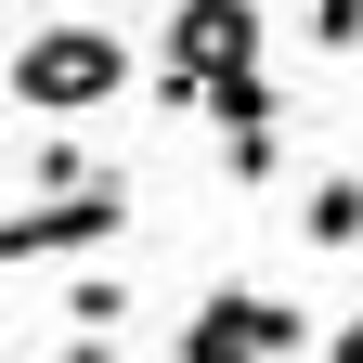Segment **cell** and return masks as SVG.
Segmentation results:
<instances>
[{
    "mask_svg": "<svg viewBox=\"0 0 363 363\" xmlns=\"http://www.w3.org/2000/svg\"><path fill=\"white\" fill-rule=\"evenodd\" d=\"M65 311H78V337H117V325H130V286H117V272H78Z\"/></svg>",
    "mask_w": 363,
    "mask_h": 363,
    "instance_id": "9",
    "label": "cell"
},
{
    "mask_svg": "<svg viewBox=\"0 0 363 363\" xmlns=\"http://www.w3.org/2000/svg\"><path fill=\"white\" fill-rule=\"evenodd\" d=\"M286 350H311V325L272 286H208L182 311V363H286Z\"/></svg>",
    "mask_w": 363,
    "mask_h": 363,
    "instance_id": "3",
    "label": "cell"
},
{
    "mask_svg": "<svg viewBox=\"0 0 363 363\" xmlns=\"http://www.w3.org/2000/svg\"><path fill=\"white\" fill-rule=\"evenodd\" d=\"M272 169H286V117H272V130H220V182H234V195L272 182Z\"/></svg>",
    "mask_w": 363,
    "mask_h": 363,
    "instance_id": "8",
    "label": "cell"
},
{
    "mask_svg": "<svg viewBox=\"0 0 363 363\" xmlns=\"http://www.w3.org/2000/svg\"><path fill=\"white\" fill-rule=\"evenodd\" d=\"M259 65V0H169V65H156V104L195 117L208 78H247Z\"/></svg>",
    "mask_w": 363,
    "mask_h": 363,
    "instance_id": "2",
    "label": "cell"
},
{
    "mask_svg": "<svg viewBox=\"0 0 363 363\" xmlns=\"http://www.w3.org/2000/svg\"><path fill=\"white\" fill-rule=\"evenodd\" d=\"M65 363H117V337H65Z\"/></svg>",
    "mask_w": 363,
    "mask_h": 363,
    "instance_id": "12",
    "label": "cell"
},
{
    "mask_svg": "<svg viewBox=\"0 0 363 363\" xmlns=\"http://www.w3.org/2000/svg\"><path fill=\"white\" fill-rule=\"evenodd\" d=\"M130 234V182H91V195H13L0 208V259H91Z\"/></svg>",
    "mask_w": 363,
    "mask_h": 363,
    "instance_id": "4",
    "label": "cell"
},
{
    "mask_svg": "<svg viewBox=\"0 0 363 363\" xmlns=\"http://www.w3.org/2000/svg\"><path fill=\"white\" fill-rule=\"evenodd\" d=\"M195 117H220V130H272V117H286V91H272V65H247V78H208Z\"/></svg>",
    "mask_w": 363,
    "mask_h": 363,
    "instance_id": "6",
    "label": "cell"
},
{
    "mask_svg": "<svg viewBox=\"0 0 363 363\" xmlns=\"http://www.w3.org/2000/svg\"><path fill=\"white\" fill-rule=\"evenodd\" d=\"M0 13H13V0H0Z\"/></svg>",
    "mask_w": 363,
    "mask_h": 363,
    "instance_id": "14",
    "label": "cell"
},
{
    "mask_svg": "<svg viewBox=\"0 0 363 363\" xmlns=\"http://www.w3.org/2000/svg\"><path fill=\"white\" fill-rule=\"evenodd\" d=\"M311 26H325V52H350V39H363V0H311Z\"/></svg>",
    "mask_w": 363,
    "mask_h": 363,
    "instance_id": "10",
    "label": "cell"
},
{
    "mask_svg": "<svg viewBox=\"0 0 363 363\" xmlns=\"http://www.w3.org/2000/svg\"><path fill=\"white\" fill-rule=\"evenodd\" d=\"M0 104H13V91H0Z\"/></svg>",
    "mask_w": 363,
    "mask_h": 363,
    "instance_id": "13",
    "label": "cell"
},
{
    "mask_svg": "<svg viewBox=\"0 0 363 363\" xmlns=\"http://www.w3.org/2000/svg\"><path fill=\"white\" fill-rule=\"evenodd\" d=\"M91 182H117L91 143H39V156H26V195H91Z\"/></svg>",
    "mask_w": 363,
    "mask_h": 363,
    "instance_id": "7",
    "label": "cell"
},
{
    "mask_svg": "<svg viewBox=\"0 0 363 363\" xmlns=\"http://www.w3.org/2000/svg\"><path fill=\"white\" fill-rule=\"evenodd\" d=\"M0 91L26 117H104L130 91V39L117 26H26V52L0 65Z\"/></svg>",
    "mask_w": 363,
    "mask_h": 363,
    "instance_id": "1",
    "label": "cell"
},
{
    "mask_svg": "<svg viewBox=\"0 0 363 363\" xmlns=\"http://www.w3.org/2000/svg\"><path fill=\"white\" fill-rule=\"evenodd\" d=\"M325 363H363V311H350V325H337V337H325Z\"/></svg>",
    "mask_w": 363,
    "mask_h": 363,
    "instance_id": "11",
    "label": "cell"
},
{
    "mask_svg": "<svg viewBox=\"0 0 363 363\" xmlns=\"http://www.w3.org/2000/svg\"><path fill=\"white\" fill-rule=\"evenodd\" d=\"M298 234H311V247H363V182H350V169H325V182L298 195Z\"/></svg>",
    "mask_w": 363,
    "mask_h": 363,
    "instance_id": "5",
    "label": "cell"
}]
</instances>
